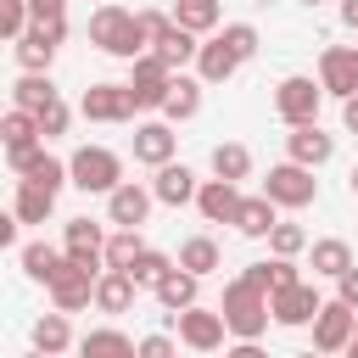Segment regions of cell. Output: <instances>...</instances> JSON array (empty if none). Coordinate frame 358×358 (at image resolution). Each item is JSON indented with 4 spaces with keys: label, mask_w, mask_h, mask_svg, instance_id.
<instances>
[{
    "label": "cell",
    "mask_w": 358,
    "mask_h": 358,
    "mask_svg": "<svg viewBox=\"0 0 358 358\" xmlns=\"http://www.w3.org/2000/svg\"><path fill=\"white\" fill-rule=\"evenodd\" d=\"M28 341H34L39 352H67V347H73V330H67V313L56 308V313H45V319H34V330H28Z\"/></svg>",
    "instance_id": "484cf974"
},
{
    "label": "cell",
    "mask_w": 358,
    "mask_h": 358,
    "mask_svg": "<svg viewBox=\"0 0 358 358\" xmlns=\"http://www.w3.org/2000/svg\"><path fill=\"white\" fill-rule=\"evenodd\" d=\"M319 101H324V90H319L313 78H302V73L280 78V90H274V112H280L285 123H313V117H319Z\"/></svg>",
    "instance_id": "52a82bcc"
},
{
    "label": "cell",
    "mask_w": 358,
    "mask_h": 358,
    "mask_svg": "<svg viewBox=\"0 0 358 358\" xmlns=\"http://www.w3.org/2000/svg\"><path fill=\"white\" fill-rule=\"evenodd\" d=\"M106 235H101V224H90V218H67V252H78V246H101Z\"/></svg>",
    "instance_id": "60d3db41"
},
{
    "label": "cell",
    "mask_w": 358,
    "mask_h": 358,
    "mask_svg": "<svg viewBox=\"0 0 358 358\" xmlns=\"http://www.w3.org/2000/svg\"><path fill=\"white\" fill-rule=\"evenodd\" d=\"M218 313H224V330H229L235 341H257V336L268 330V291L241 274V280L224 285V308H218Z\"/></svg>",
    "instance_id": "6da1fadb"
},
{
    "label": "cell",
    "mask_w": 358,
    "mask_h": 358,
    "mask_svg": "<svg viewBox=\"0 0 358 358\" xmlns=\"http://www.w3.org/2000/svg\"><path fill=\"white\" fill-rule=\"evenodd\" d=\"M90 45H101L106 56H123V62H134L140 50H151L145 34H140V22H134V11H123V6H101L90 17Z\"/></svg>",
    "instance_id": "7a4b0ae2"
},
{
    "label": "cell",
    "mask_w": 358,
    "mask_h": 358,
    "mask_svg": "<svg viewBox=\"0 0 358 358\" xmlns=\"http://www.w3.org/2000/svg\"><path fill=\"white\" fill-rule=\"evenodd\" d=\"M196 285H201V274H190V268H179V263H173L151 291H157V302H162L168 313H179V308H190V302H196Z\"/></svg>",
    "instance_id": "44dd1931"
},
{
    "label": "cell",
    "mask_w": 358,
    "mask_h": 358,
    "mask_svg": "<svg viewBox=\"0 0 358 358\" xmlns=\"http://www.w3.org/2000/svg\"><path fill=\"white\" fill-rule=\"evenodd\" d=\"M341 22H347V28H358V0H341Z\"/></svg>",
    "instance_id": "f907efd6"
},
{
    "label": "cell",
    "mask_w": 358,
    "mask_h": 358,
    "mask_svg": "<svg viewBox=\"0 0 358 358\" xmlns=\"http://www.w3.org/2000/svg\"><path fill=\"white\" fill-rule=\"evenodd\" d=\"M134 352H145V358H168L173 341H168V336H145V341H134Z\"/></svg>",
    "instance_id": "bcb514c9"
},
{
    "label": "cell",
    "mask_w": 358,
    "mask_h": 358,
    "mask_svg": "<svg viewBox=\"0 0 358 358\" xmlns=\"http://www.w3.org/2000/svg\"><path fill=\"white\" fill-rule=\"evenodd\" d=\"M319 90L336 95V101H347L358 90V45H330L319 56Z\"/></svg>",
    "instance_id": "30bf717a"
},
{
    "label": "cell",
    "mask_w": 358,
    "mask_h": 358,
    "mask_svg": "<svg viewBox=\"0 0 358 358\" xmlns=\"http://www.w3.org/2000/svg\"><path fill=\"white\" fill-rule=\"evenodd\" d=\"M336 296H341L347 308H358V268H352V263H347V268L336 274Z\"/></svg>",
    "instance_id": "f6af8a7d"
},
{
    "label": "cell",
    "mask_w": 358,
    "mask_h": 358,
    "mask_svg": "<svg viewBox=\"0 0 358 358\" xmlns=\"http://www.w3.org/2000/svg\"><path fill=\"white\" fill-rule=\"evenodd\" d=\"M229 224H235L241 235L263 241V235H268V224H274V201H268V196H241V201H235V213H229Z\"/></svg>",
    "instance_id": "603a6c76"
},
{
    "label": "cell",
    "mask_w": 358,
    "mask_h": 358,
    "mask_svg": "<svg viewBox=\"0 0 358 358\" xmlns=\"http://www.w3.org/2000/svg\"><path fill=\"white\" fill-rule=\"evenodd\" d=\"M218 39H224V45H229L241 62H252V56H257V28H252V22H229Z\"/></svg>",
    "instance_id": "74e56055"
},
{
    "label": "cell",
    "mask_w": 358,
    "mask_h": 358,
    "mask_svg": "<svg viewBox=\"0 0 358 358\" xmlns=\"http://www.w3.org/2000/svg\"><path fill=\"white\" fill-rule=\"evenodd\" d=\"M173 324H179V341H185V347H196V352H218V347H224V336H229V330H224V313H207V308H196V302H190V308H179V313H173Z\"/></svg>",
    "instance_id": "9c48e42d"
},
{
    "label": "cell",
    "mask_w": 358,
    "mask_h": 358,
    "mask_svg": "<svg viewBox=\"0 0 358 358\" xmlns=\"http://www.w3.org/2000/svg\"><path fill=\"white\" fill-rule=\"evenodd\" d=\"M168 123H185V117H196L201 112V78H185V73H173L168 78V95H162V106H157Z\"/></svg>",
    "instance_id": "ac0fdd59"
},
{
    "label": "cell",
    "mask_w": 358,
    "mask_h": 358,
    "mask_svg": "<svg viewBox=\"0 0 358 358\" xmlns=\"http://www.w3.org/2000/svg\"><path fill=\"white\" fill-rule=\"evenodd\" d=\"M263 196H268L274 207H308V201L319 196V179H313V168H302V162H280V168H268Z\"/></svg>",
    "instance_id": "5b68a950"
},
{
    "label": "cell",
    "mask_w": 358,
    "mask_h": 358,
    "mask_svg": "<svg viewBox=\"0 0 358 358\" xmlns=\"http://www.w3.org/2000/svg\"><path fill=\"white\" fill-rule=\"evenodd\" d=\"M34 117H39V140H50V134H67V117H73V112H67V101L56 95V101H45Z\"/></svg>",
    "instance_id": "f35d334b"
},
{
    "label": "cell",
    "mask_w": 358,
    "mask_h": 358,
    "mask_svg": "<svg viewBox=\"0 0 358 358\" xmlns=\"http://www.w3.org/2000/svg\"><path fill=\"white\" fill-rule=\"evenodd\" d=\"M62 39H67V22H34V28H22V34H17V62H22V73H50Z\"/></svg>",
    "instance_id": "8992f818"
},
{
    "label": "cell",
    "mask_w": 358,
    "mask_h": 358,
    "mask_svg": "<svg viewBox=\"0 0 358 358\" xmlns=\"http://www.w3.org/2000/svg\"><path fill=\"white\" fill-rule=\"evenodd\" d=\"M168 157H173V129H168V123H140V129H134V162L157 168V162H168Z\"/></svg>",
    "instance_id": "7402d4cb"
},
{
    "label": "cell",
    "mask_w": 358,
    "mask_h": 358,
    "mask_svg": "<svg viewBox=\"0 0 358 358\" xmlns=\"http://www.w3.org/2000/svg\"><path fill=\"white\" fill-rule=\"evenodd\" d=\"M28 22H67V0H28Z\"/></svg>",
    "instance_id": "b9f144b4"
},
{
    "label": "cell",
    "mask_w": 358,
    "mask_h": 358,
    "mask_svg": "<svg viewBox=\"0 0 358 358\" xmlns=\"http://www.w3.org/2000/svg\"><path fill=\"white\" fill-rule=\"evenodd\" d=\"M285 151H291V162H302V168H324V162L336 157V140H330V134L319 129V117H313V123H291Z\"/></svg>",
    "instance_id": "4fadbf2b"
},
{
    "label": "cell",
    "mask_w": 358,
    "mask_h": 358,
    "mask_svg": "<svg viewBox=\"0 0 358 358\" xmlns=\"http://www.w3.org/2000/svg\"><path fill=\"white\" fill-rule=\"evenodd\" d=\"M246 280H252V285H263V291H268V263H246Z\"/></svg>",
    "instance_id": "681fc988"
},
{
    "label": "cell",
    "mask_w": 358,
    "mask_h": 358,
    "mask_svg": "<svg viewBox=\"0 0 358 358\" xmlns=\"http://www.w3.org/2000/svg\"><path fill=\"white\" fill-rule=\"evenodd\" d=\"M302 6H319V0H302Z\"/></svg>",
    "instance_id": "db71d44e"
},
{
    "label": "cell",
    "mask_w": 358,
    "mask_h": 358,
    "mask_svg": "<svg viewBox=\"0 0 358 358\" xmlns=\"http://www.w3.org/2000/svg\"><path fill=\"white\" fill-rule=\"evenodd\" d=\"M352 196H358V168H352Z\"/></svg>",
    "instance_id": "f5cc1de1"
},
{
    "label": "cell",
    "mask_w": 358,
    "mask_h": 358,
    "mask_svg": "<svg viewBox=\"0 0 358 358\" xmlns=\"http://www.w3.org/2000/svg\"><path fill=\"white\" fill-rule=\"evenodd\" d=\"M347 263H352V246H347V241H313V263H308L313 274L336 280V274H341Z\"/></svg>",
    "instance_id": "836d02e7"
},
{
    "label": "cell",
    "mask_w": 358,
    "mask_h": 358,
    "mask_svg": "<svg viewBox=\"0 0 358 358\" xmlns=\"http://www.w3.org/2000/svg\"><path fill=\"white\" fill-rule=\"evenodd\" d=\"M17 246V213H0V252Z\"/></svg>",
    "instance_id": "7dc6e473"
},
{
    "label": "cell",
    "mask_w": 358,
    "mask_h": 358,
    "mask_svg": "<svg viewBox=\"0 0 358 358\" xmlns=\"http://www.w3.org/2000/svg\"><path fill=\"white\" fill-rule=\"evenodd\" d=\"M140 246H145V241H140V229H123V224H117V235H106V241H101V257H106V268H129Z\"/></svg>",
    "instance_id": "1f68e13d"
},
{
    "label": "cell",
    "mask_w": 358,
    "mask_h": 358,
    "mask_svg": "<svg viewBox=\"0 0 358 358\" xmlns=\"http://www.w3.org/2000/svg\"><path fill=\"white\" fill-rule=\"evenodd\" d=\"M56 268H62V252H56V246H45V241H28V246H22V274H28V280L45 285Z\"/></svg>",
    "instance_id": "d6a6232c"
},
{
    "label": "cell",
    "mask_w": 358,
    "mask_h": 358,
    "mask_svg": "<svg viewBox=\"0 0 358 358\" xmlns=\"http://www.w3.org/2000/svg\"><path fill=\"white\" fill-rule=\"evenodd\" d=\"M213 173H218V179H235V185H241V179L252 173V151H246L241 140H224V145H213Z\"/></svg>",
    "instance_id": "f1b7e54d"
},
{
    "label": "cell",
    "mask_w": 358,
    "mask_h": 358,
    "mask_svg": "<svg viewBox=\"0 0 358 358\" xmlns=\"http://www.w3.org/2000/svg\"><path fill=\"white\" fill-rule=\"evenodd\" d=\"M28 28V0H0V39H17Z\"/></svg>",
    "instance_id": "ab89813d"
},
{
    "label": "cell",
    "mask_w": 358,
    "mask_h": 358,
    "mask_svg": "<svg viewBox=\"0 0 358 358\" xmlns=\"http://www.w3.org/2000/svg\"><path fill=\"white\" fill-rule=\"evenodd\" d=\"M352 313H358V308H347L341 296H336V302H319V313L308 319V324H313V347H319V352H347Z\"/></svg>",
    "instance_id": "8fae6325"
},
{
    "label": "cell",
    "mask_w": 358,
    "mask_h": 358,
    "mask_svg": "<svg viewBox=\"0 0 358 358\" xmlns=\"http://www.w3.org/2000/svg\"><path fill=\"white\" fill-rule=\"evenodd\" d=\"M347 352L358 358V313H352V336H347Z\"/></svg>",
    "instance_id": "816d5d0a"
},
{
    "label": "cell",
    "mask_w": 358,
    "mask_h": 358,
    "mask_svg": "<svg viewBox=\"0 0 358 358\" xmlns=\"http://www.w3.org/2000/svg\"><path fill=\"white\" fill-rule=\"evenodd\" d=\"M78 347L84 352H134V336H123V330H90V336H78Z\"/></svg>",
    "instance_id": "8d00e7d4"
},
{
    "label": "cell",
    "mask_w": 358,
    "mask_h": 358,
    "mask_svg": "<svg viewBox=\"0 0 358 358\" xmlns=\"http://www.w3.org/2000/svg\"><path fill=\"white\" fill-rule=\"evenodd\" d=\"M235 201H241L235 179H207V185H196V213H201L207 224H229Z\"/></svg>",
    "instance_id": "d6986e66"
},
{
    "label": "cell",
    "mask_w": 358,
    "mask_h": 358,
    "mask_svg": "<svg viewBox=\"0 0 358 358\" xmlns=\"http://www.w3.org/2000/svg\"><path fill=\"white\" fill-rule=\"evenodd\" d=\"M179 268H190V274H213L224 257H218V241L213 235H190L185 246H179V257H173Z\"/></svg>",
    "instance_id": "4316f807"
},
{
    "label": "cell",
    "mask_w": 358,
    "mask_h": 358,
    "mask_svg": "<svg viewBox=\"0 0 358 358\" xmlns=\"http://www.w3.org/2000/svg\"><path fill=\"white\" fill-rule=\"evenodd\" d=\"M11 213H17V224H45V218L56 213V196H50L45 185L17 179V201H11Z\"/></svg>",
    "instance_id": "cb8c5ba5"
},
{
    "label": "cell",
    "mask_w": 358,
    "mask_h": 358,
    "mask_svg": "<svg viewBox=\"0 0 358 358\" xmlns=\"http://www.w3.org/2000/svg\"><path fill=\"white\" fill-rule=\"evenodd\" d=\"M145 213H151V190H145V185H134V179H117V185L106 190V218H112V224H123V229H140V224H145Z\"/></svg>",
    "instance_id": "5bb4252c"
},
{
    "label": "cell",
    "mask_w": 358,
    "mask_h": 358,
    "mask_svg": "<svg viewBox=\"0 0 358 358\" xmlns=\"http://www.w3.org/2000/svg\"><path fill=\"white\" fill-rule=\"evenodd\" d=\"M173 22L190 34H213L218 28V0H173Z\"/></svg>",
    "instance_id": "f546056e"
},
{
    "label": "cell",
    "mask_w": 358,
    "mask_h": 358,
    "mask_svg": "<svg viewBox=\"0 0 358 358\" xmlns=\"http://www.w3.org/2000/svg\"><path fill=\"white\" fill-rule=\"evenodd\" d=\"M291 280H302V274H296V263L274 252V257H268V291H274V285H291Z\"/></svg>",
    "instance_id": "ee69618b"
},
{
    "label": "cell",
    "mask_w": 358,
    "mask_h": 358,
    "mask_svg": "<svg viewBox=\"0 0 358 358\" xmlns=\"http://www.w3.org/2000/svg\"><path fill=\"white\" fill-rule=\"evenodd\" d=\"M78 112H84L90 123H129V117H134V106H129V90H123V84H90V90H84V101H78Z\"/></svg>",
    "instance_id": "7c38bea8"
},
{
    "label": "cell",
    "mask_w": 358,
    "mask_h": 358,
    "mask_svg": "<svg viewBox=\"0 0 358 358\" xmlns=\"http://www.w3.org/2000/svg\"><path fill=\"white\" fill-rule=\"evenodd\" d=\"M39 140V117L28 112V106H11V112H0V145L11 151V145H34Z\"/></svg>",
    "instance_id": "83f0119b"
},
{
    "label": "cell",
    "mask_w": 358,
    "mask_h": 358,
    "mask_svg": "<svg viewBox=\"0 0 358 358\" xmlns=\"http://www.w3.org/2000/svg\"><path fill=\"white\" fill-rule=\"evenodd\" d=\"M134 291H140V285L129 280V268H101L90 302H95L101 313H129V308H134Z\"/></svg>",
    "instance_id": "e0dca14e"
},
{
    "label": "cell",
    "mask_w": 358,
    "mask_h": 358,
    "mask_svg": "<svg viewBox=\"0 0 358 358\" xmlns=\"http://www.w3.org/2000/svg\"><path fill=\"white\" fill-rule=\"evenodd\" d=\"M341 123H347V134H358V90L341 101Z\"/></svg>",
    "instance_id": "c3c4849f"
},
{
    "label": "cell",
    "mask_w": 358,
    "mask_h": 358,
    "mask_svg": "<svg viewBox=\"0 0 358 358\" xmlns=\"http://www.w3.org/2000/svg\"><path fill=\"white\" fill-rule=\"evenodd\" d=\"M117 179H123V157L106 151V145H78V151L67 157V185H78V190L106 196Z\"/></svg>",
    "instance_id": "3957f363"
},
{
    "label": "cell",
    "mask_w": 358,
    "mask_h": 358,
    "mask_svg": "<svg viewBox=\"0 0 358 358\" xmlns=\"http://www.w3.org/2000/svg\"><path fill=\"white\" fill-rule=\"evenodd\" d=\"M235 67H241V56H235L224 39L196 45V73H201V84H224V78H235Z\"/></svg>",
    "instance_id": "ffe728a7"
},
{
    "label": "cell",
    "mask_w": 358,
    "mask_h": 358,
    "mask_svg": "<svg viewBox=\"0 0 358 358\" xmlns=\"http://www.w3.org/2000/svg\"><path fill=\"white\" fill-rule=\"evenodd\" d=\"M151 201H162V207H185V201H196V173L185 168V162H157V179H151Z\"/></svg>",
    "instance_id": "2e32d148"
},
{
    "label": "cell",
    "mask_w": 358,
    "mask_h": 358,
    "mask_svg": "<svg viewBox=\"0 0 358 358\" xmlns=\"http://www.w3.org/2000/svg\"><path fill=\"white\" fill-rule=\"evenodd\" d=\"M168 78H173V67L157 56V50H140L134 62H129V106L134 112H157L162 106V95H168Z\"/></svg>",
    "instance_id": "277c9868"
},
{
    "label": "cell",
    "mask_w": 358,
    "mask_h": 358,
    "mask_svg": "<svg viewBox=\"0 0 358 358\" xmlns=\"http://www.w3.org/2000/svg\"><path fill=\"white\" fill-rule=\"evenodd\" d=\"M319 291L308 285V280H291V285H274L268 291V319L274 324H308L313 313H319Z\"/></svg>",
    "instance_id": "ba28073f"
},
{
    "label": "cell",
    "mask_w": 358,
    "mask_h": 358,
    "mask_svg": "<svg viewBox=\"0 0 358 358\" xmlns=\"http://www.w3.org/2000/svg\"><path fill=\"white\" fill-rule=\"evenodd\" d=\"M11 95H17V106H28V112H39L45 101H56V84H50V73H22Z\"/></svg>",
    "instance_id": "e575fe53"
},
{
    "label": "cell",
    "mask_w": 358,
    "mask_h": 358,
    "mask_svg": "<svg viewBox=\"0 0 358 358\" xmlns=\"http://www.w3.org/2000/svg\"><path fill=\"white\" fill-rule=\"evenodd\" d=\"M196 45H201V34H190V28H179V22H168V34H162V39L151 45V50H157V56H162V62H168V67L179 73L185 62H196Z\"/></svg>",
    "instance_id": "d4e9b609"
},
{
    "label": "cell",
    "mask_w": 358,
    "mask_h": 358,
    "mask_svg": "<svg viewBox=\"0 0 358 358\" xmlns=\"http://www.w3.org/2000/svg\"><path fill=\"white\" fill-rule=\"evenodd\" d=\"M302 246H308V229H302V224H280V218L268 224V252H280V257H296Z\"/></svg>",
    "instance_id": "d590c367"
},
{
    "label": "cell",
    "mask_w": 358,
    "mask_h": 358,
    "mask_svg": "<svg viewBox=\"0 0 358 358\" xmlns=\"http://www.w3.org/2000/svg\"><path fill=\"white\" fill-rule=\"evenodd\" d=\"M45 291H50V302L62 308V313H78V308H90V291H95V274H84V268H73L67 257H62V268L45 280Z\"/></svg>",
    "instance_id": "9a60e30c"
},
{
    "label": "cell",
    "mask_w": 358,
    "mask_h": 358,
    "mask_svg": "<svg viewBox=\"0 0 358 358\" xmlns=\"http://www.w3.org/2000/svg\"><path fill=\"white\" fill-rule=\"evenodd\" d=\"M134 22H140V34H145V45H157V39L168 34V22H173V17H162V11H134Z\"/></svg>",
    "instance_id": "7bdbcfd3"
},
{
    "label": "cell",
    "mask_w": 358,
    "mask_h": 358,
    "mask_svg": "<svg viewBox=\"0 0 358 358\" xmlns=\"http://www.w3.org/2000/svg\"><path fill=\"white\" fill-rule=\"evenodd\" d=\"M168 268H173V257H168V252H151V246H140V252H134V263H129V280H134L140 291H151V285H157Z\"/></svg>",
    "instance_id": "4dcf8cb0"
}]
</instances>
